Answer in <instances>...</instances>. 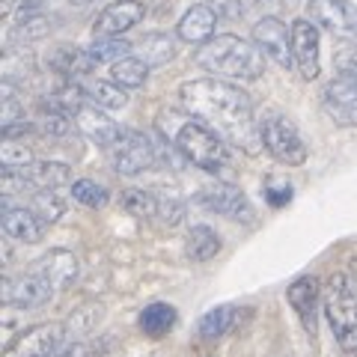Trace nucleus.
<instances>
[{
	"instance_id": "f257e3e1",
	"label": "nucleus",
	"mask_w": 357,
	"mask_h": 357,
	"mask_svg": "<svg viewBox=\"0 0 357 357\" xmlns=\"http://www.w3.org/2000/svg\"><path fill=\"white\" fill-rule=\"evenodd\" d=\"M178 102L191 119L211 128L227 146H236L244 155H259V119L253 114V102L241 86L220 77H194L178 86Z\"/></svg>"
},
{
	"instance_id": "f03ea898",
	"label": "nucleus",
	"mask_w": 357,
	"mask_h": 357,
	"mask_svg": "<svg viewBox=\"0 0 357 357\" xmlns=\"http://www.w3.org/2000/svg\"><path fill=\"white\" fill-rule=\"evenodd\" d=\"M194 63L208 77H232V81H256L265 72V54L256 45L244 42L232 33H218L215 39L199 45L194 54Z\"/></svg>"
},
{
	"instance_id": "7ed1b4c3",
	"label": "nucleus",
	"mask_w": 357,
	"mask_h": 357,
	"mask_svg": "<svg viewBox=\"0 0 357 357\" xmlns=\"http://www.w3.org/2000/svg\"><path fill=\"white\" fill-rule=\"evenodd\" d=\"M321 307L340 349L345 354H357V283L340 271L331 274L321 292Z\"/></svg>"
},
{
	"instance_id": "20e7f679",
	"label": "nucleus",
	"mask_w": 357,
	"mask_h": 357,
	"mask_svg": "<svg viewBox=\"0 0 357 357\" xmlns=\"http://www.w3.org/2000/svg\"><path fill=\"white\" fill-rule=\"evenodd\" d=\"M170 137H173L176 152L182 155L185 161H191L194 167H199V170L220 173V170H227V167H229V149H227V143H223L211 128H206L203 122L185 119L182 126L173 128Z\"/></svg>"
},
{
	"instance_id": "39448f33",
	"label": "nucleus",
	"mask_w": 357,
	"mask_h": 357,
	"mask_svg": "<svg viewBox=\"0 0 357 357\" xmlns=\"http://www.w3.org/2000/svg\"><path fill=\"white\" fill-rule=\"evenodd\" d=\"M259 137H262V146L271 152V158H277L286 167H301L310 155L298 126L283 114V110L268 107L259 116Z\"/></svg>"
},
{
	"instance_id": "423d86ee",
	"label": "nucleus",
	"mask_w": 357,
	"mask_h": 357,
	"mask_svg": "<svg viewBox=\"0 0 357 357\" xmlns=\"http://www.w3.org/2000/svg\"><path fill=\"white\" fill-rule=\"evenodd\" d=\"M321 107L333 126L354 128L357 126V75L337 72L321 89Z\"/></svg>"
},
{
	"instance_id": "0eeeda50",
	"label": "nucleus",
	"mask_w": 357,
	"mask_h": 357,
	"mask_svg": "<svg viewBox=\"0 0 357 357\" xmlns=\"http://www.w3.org/2000/svg\"><path fill=\"white\" fill-rule=\"evenodd\" d=\"M107 152H110V161H114V170L122 176H137L155 164L152 140L137 128H122V137Z\"/></svg>"
},
{
	"instance_id": "6e6552de",
	"label": "nucleus",
	"mask_w": 357,
	"mask_h": 357,
	"mask_svg": "<svg viewBox=\"0 0 357 357\" xmlns=\"http://www.w3.org/2000/svg\"><path fill=\"white\" fill-rule=\"evenodd\" d=\"M199 206H206L208 211H215L220 218H229L236 223H250L253 220V206L250 199L244 197L241 188L229 185V182H208L199 188Z\"/></svg>"
},
{
	"instance_id": "1a4fd4ad",
	"label": "nucleus",
	"mask_w": 357,
	"mask_h": 357,
	"mask_svg": "<svg viewBox=\"0 0 357 357\" xmlns=\"http://www.w3.org/2000/svg\"><path fill=\"white\" fill-rule=\"evenodd\" d=\"M307 21L340 39H357V6L349 0H310Z\"/></svg>"
},
{
	"instance_id": "9d476101",
	"label": "nucleus",
	"mask_w": 357,
	"mask_h": 357,
	"mask_svg": "<svg viewBox=\"0 0 357 357\" xmlns=\"http://www.w3.org/2000/svg\"><path fill=\"white\" fill-rule=\"evenodd\" d=\"M253 45L265 54V57H271L277 66H280V69H292V66H295V57H292V27H286L283 18L265 15V18L256 21Z\"/></svg>"
},
{
	"instance_id": "9b49d317",
	"label": "nucleus",
	"mask_w": 357,
	"mask_h": 357,
	"mask_svg": "<svg viewBox=\"0 0 357 357\" xmlns=\"http://www.w3.org/2000/svg\"><path fill=\"white\" fill-rule=\"evenodd\" d=\"M57 292L42 274L36 271H27V274H18V277H6L3 280V304L9 307H18V310H33V307H42L45 301H51V295Z\"/></svg>"
},
{
	"instance_id": "f8f14e48",
	"label": "nucleus",
	"mask_w": 357,
	"mask_h": 357,
	"mask_svg": "<svg viewBox=\"0 0 357 357\" xmlns=\"http://www.w3.org/2000/svg\"><path fill=\"white\" fill-rule=\"evenodd\" d=\"M66 340L63 325H33L27 331H21L18 337L6 345L3 357H45L48 351L60 349Z\"/></svg>"
},
{
	"instance_id": "ddd939ff",
	"label": "nucleus",
	"mask_w": 357,
	"mask_h": 357,
	"mask_svg": "<svg viewBox=\"0 0 357 357\" xmlns=\"http://www.w3.org/2000/svg\"><path fill=\"white\" fill-rule=\"evenodd\" d=\"M292 57L295 69L301 72L304 81H316L321 72L319 63V27L307 18L292 21Z\"/></svg>"
},
{
	"instance_id": "4468645a",
	"label": "nucleus",
	"mask_w": 357,
	"mask_h": 357,
	"mask_svg": "<svg viewBox=\"0 0 357 357\" xmlns=\"http://www.w3.org/2000/svg\"><path fill=\"white\" fill-rule=\"evenodd\" d=\"M143 18H146V3H140V0H119V3H110L105 13H98V18L93 21V33L96 39H114V36H122L126 30L137 27Z\"/></svg>"
},
{
	"instance_id": "2eb2a0df",
	"label": "nucleus",
	"mask_w": 357,
	"mask_h": 357,
	"mask_svg": "<svg viewBox=\"0 0 357 357\" xmlns=\"http://www.w3.org/2000/svg\"><path fill=\"white\" fill-rule=\"evenodd\" d=\"M75 126L86 140H93L96 146H105V149H110L122 137V126H116V122L93 102H84L81 107H77Z\"/></svg>"
},
{
	"instance_id": "dca6fc26",
	"label": "nucleus",
	"mask_w": 357,
	"mask_h": 357,
	"mask_svg": "<svg viewBox=\"0 0 357 357\" xmlns=\"http://www.w3.org/2000/svg\"><path fill=\"white\" fill-rule=\"evenodd\" d=\"M30 271L42 274L54 289H66V286H72L77 280L81 265H77V256L69 253V250H48L30 265Z\"/></svg>"
},
{
	"instance_id": "f3484780",
	"label": "nucleus",
	"mask_w": 357,
	"mask_h": 357,
	"mask_svg": "<svg viewBox=\"0 0 357 357\" xmlns=\"http://www.w3.org/2000/svg\"><path fill=\"white\" fill-rule=\"evenodd\" d=\"M215 27H218L215 9L208 3H194L182 18H178L176 36L182 42H191V45H206L208 39H215Z\"/></svg>"
},
{
	"instance_id": "a211bd4d",
	"label": "nucleus",
	"mask_w": 357,
	"mask_h": 357,
	"mask_svg": "<svg viewBox=\"0 0 357 357\" xmlns=\"http://www.w3.org/2000/svg\"><path fill=\"white\" fill-rule=\"evenodd\" d=\"M325 289H319L316 277H298V280L286 289V298H289V307L298 312L301 325L304 331L316 333V310H319V295Z\"/></svg>"
},
{
	"instance_id": "6ab92c4d",
	"label": "nucleus",
	"mask_w": 357,
	"mask_h": 357,
	"mask_svg": "<svg viewBox=\"0 0 357 357\" xmlns=\"http://www.w3.org/2000/svg\"><path fill=\"white\" fill-rule=\"evenodd\" d=\"M3 232L13 241L36 244L45 236V223L33 208L24 206H3Z\"/></svg>"
},
{
	"instance_id": "aec40b11",
	"label": "nucleus",
	"mask_w": 357,
	"mask_h": 357,
	"mask_svg": "<svg viewBox=\"0 0 357 357\" xmlns=\"http://www.w3.org/2000/svg\"><path fill=\"white\" fill-rule=\"evenodd\" d=\"M48 66L54 75L66 77V84H75V81H84V77L93 72V60L84 48H75V45H60L48 54Z\"/></svg>"
},
{
	"instance_id": "412c9836",
	"label": "nucleus",
	"mask_w": 357,
	"mask_h": 357,
	"mask_svg": "<svg viewBox=\"0 0 357 357\" xmlns=\"http://www.w3.org/2000/svg\"><path fill=\"white\" fill-rule=\"evenodd\" d=\"M21 176L27 178L30 191H57V188L69 185L72 170L69 164H60V161H36L27 170H21Z\"/></svg>"
},
{
	"instance_id": "4be33fe9",
	"label": "nucleus",
	"mask_w": 357,
	"mask_h": 357,
	"mask_svg": "<svg viewBox=\"0 0 357 357\" xmlns=\"http://www.w3.org/2000/svg\"><path fill=\"white\" fill-rule=\"evenodd\" d=\"M81 89L86 96V102L98 105L102 110H119L128 105V96L126 89L116 86L114 81H96V77H84L81 81Z\"/></svg>"
},
{
	"instance_id": "5701e85b",
	"label": "nucleus",
	"mask_w": 357,
	"mask_h": 357,
	"mask_svg": "<svg viewBox=\"0 0 357 357\" xmlns=\"http://www.w3.org/2000/svg\"><path fill=\"white\" fill-rule=\"evenodd\" d=\"M176 321H178L176 310L170 304H164V301H155V304H149L146 310L140 312L137 325H140V331L146 333V337L161 340V337H167V333L176 328Z\"/></svg>"
},
{
	"instance_id": "b1692460",
	"label": "nucleus",
	"mask_w": 357,
	"mask_h": 357,
	"mask_svg": "<svg viewBox=\"0 0 357 357\" xmlns=\"http://www.w3.org/2000/svg\"><path fill=\"white\" fill-rule=\"evenodd\" d=\"M238 319H241V310L238 307H229V304H223V307H215V310H208L203 319H199V337L203 340H218L223 337V333H229L232 328L238 325Z\"/></svg>"
},
{
	"instance_id": "393cba45",
	"label": "nucleus",
	"mask_w": 357,
	"mask_h": 357,
	"mask_svg": "<svg viewBox=\"0 0 357 357\" xmlns=\"http://www.w3.org/2000/svg\"><path fill=\"white\" fill-rule=\"evenodd\" d=\"M137 57L155 69V66H164L176 57V36L170 33H149L146 39L137 45Z\"/></svg>"
},
{
	"instance_id": "a878e982",
	"label": "nucleus",
	"mask_w": 357,
	"mask_h": 357,
	"mask_svg": "<svg viewBox=\"0 0 357 357\" xmlns=\"http://www.w3.org/2000/svg\"><path fill=\"white\" fill-rule=\"evenodd\" d=\"M72 114L69 110H63L54 98L39 105V114H36V126L42 134H48V137H66V134L72 131Z\"/></svg>"
},
{
	"instance_id": "bb28decb",
	"label": "nucleus",
	"mask_w": 357,
	"mask_h": 357,
	"mask_svg": "<svg viewBox=\"0 0 357 357\" xmlns=\"http://www.w3.org/2000/svg\"><path fill=\"white\" fill-rule=\"evenodd\" d=\"M220 250V236L211 227H194L185 238V253L194 262H208Z\"/></svg>"
},
{
	"instance_id": "cd10ccee",
	"label": "nucleus",
	"mask_w": 357,
	"mask_h": 357,
	"mask_svg": "<svg viewBox=\"0 0 357 357\" xmlns=\"http://www.w3.org/2000/svg\"><path fill=\"white\" fill-rule=\"evenodd\" d=\"M146 77H149V66L140 57H126L110 66V81L122 89H137L146 84Z\"/></svg>"
},
{
	"instance_id": "c85d7f7f",
	"label": "nucleus",
	"mask_w": 357,
	"mask_h": 357,
	"mask_svg": "<svg viewBox=\"0 0 357 357\" xmlns=\"http://www.w3.org/2000/svg\"><path fill=\"white\" fill-rule=\"evenodd\" d=\"M131 42H126L122 36H114V39H96L93 45L86 48L89 54V60H93L96 66H102V63H119V60H126L131 57Z\"/></svg>"
},
{
	"instance_id": "c756f323",
	"label": "nucleus",
	"mask_w": 357,
	"mask_h": 357,
	"mask_svg": "<svg viewBox=\"0 0 357 357\" xmlns=\"http://www.w3.org/2000/svg\"><path fill=\"white\" fill-rule=\"evenodd\" d=\"M119 203L134 218H158V203L161 199L155 194H149V191H140V188H128V191H122Z\"/></svg>"
},
{
	"instance_id": "7c9ffc66",
	"label": "nucleus",
	"mask_w": 357,
	"mask_h": 357,
	"mask_svg": "<svg viewBox=\"0 0 357 357\" xmlns=\"http://www.w3.org/2000/svg\"><path fill=\"white\" fill-rule=\"evenodd\" d=\"M51 33V21L45 15H27L21 18L18 24L13 27V42H36V39H45Z\"/></svg>"
},
{
	"instance_id": "2f4dec72",
	"label": "nucleus",
	"mask_w": 357,
	"mask_h": 357,
	"mask_svg": "<svg viewBox=\"0 0 357 357\" xmlns=\"http://www.w3.org/2000/svg\"><path fill=\"white\" fill-rule=\"evenodd\" d=\"M72 197H75V203H81L86 208L107 206V191L98 182H93V178H77V182L72 185Z\"/></svg>"
},
{
	"instance_id": "473e14b6",
	"label": "nucleus",
	"mask_w": 357,
	"mask_h": 357,
	"mask_svg": "<svg viewBox=\"0 0 357 357\" xmlns=\"http://www.w3.org/2000/svg\"><path fill=\"white\" fill-rule=\"evenodd\" d=\"M33 211L42 218V223H54L63 218V199L57 197V191H36L33 194Z\"/></svg>"
},
{
	"instance_id": "72a5a7b5",
	"label": "nucleus",
	"mask_w": 357,
	"mask_h": 357,
	"mask_svg": "<svg viewBox=\"0 0 357 357\" xmlns=\"http://www.w3.org/2000/svg\"><path fill=\"white\" fill-rule=\"evenodd\" d=\"M0 158H3V170H27L33 161V152L27 146H21L18 140H3V152H0Z\"/></svg>"
},
{
	"instance_id": "f704fd0d",
	"label": "nucleus",
	"mask_w": 357,
	"mask_h": 357,
	"mask_svg": "<svg viewBox=\"0 0 357 357\" xmlns=\"http://www.w3.org/2000/svg\"><path fill=\"white\" fill-rule=\"evenodd\" d=\"M265 199H268V203H271L274 208L286 206L289 199H292V185H289V182H274V178H271V182L265 185Z\"/></svg>"
},
{
	"instance_id": "c9c22d12",
	"label": "nucleus",
	"mask_w": 357,
	"mask_h": 357,
	"mask_svg": "<svg viewBox=\"0 0 357 357\" xmlns=\"http://www.w3.org/2000/svg\"><path fill=\"white\" fill-rule=\"evenodd\" d=\"M21 119H27L24 116V110H21L18 105V98L13 96V86H3V128L6 126H13V122H21Z\"/></svg>"
},
{
	"instance_id": "e433bc0d",
	"label": "nucleus",
	"mask_w": 357,
	"mask_h": 357,
	"mask_svg": "<svg viewBox=\"0 0 357 357\" xmlns=\"http://www.w3.org/2000/svg\"><path fill=\"white\" fill-rule=\"evenodd\" d=\"M206 3L215 9L218 18H241L244 15V6H241V0H206Z\"/></svg>"
},
{
	"instance_id": "4c0bfd02",
	"label": "nucleus",
	"mask_w": 357,
	"mask_h": 357,
	"mask_svg": "<svg viewBox=\"0 0 357 357\" xmlns=\"http://www.w3.org/2000/svg\"><path fill=\"white\" fill-rule=\"evenodd\" d=\"M182 215H185V206L178 203V199H161L158 203V218L164 223H170V227H176V223L182 220Z\"/></svg>"
},
{
	"instance_id": "58836bf2",
	"label": "nucleus",
	"mask_w": 357,
	"mask_h": 357,
	"mask_svg": "<svg viewBox=\"0 0 357 357\" xmlns=\"http://www.w3.org/2000/svg\"><path fill=\"white\" fill-rule=\"evenodd\" d=\"M337 60H340V72L357 75V51H354V48H342V51L337 54Z\"/></svg>"
},
{
	"instance_id": "ea45409f",
	"label": "nucleus",
	"mask_w": 357,
	"mask_h": 357,
	"mask_svg": "<svg viewBox=\"0 0 357 357\" xmlns=\"http://www.w3.org/2000/svg\"><path fill=\"white\" fill-rule=\"evenodd\" d=\"M27 131H33V122H27V119L13 122V126H6V128H3V140H18L21 134H27Z\"/></svg>"
},
{
	"instance_id": "a19ab883",
	"label": "nucleus",
	"mask_w": 357,
	"mask_h": 357,
	"mask_svg": "<svg viewBox=\"0 0 357 357\" xmlns=\"http://www.w3.org/2000/svg\"><path fill=\"white\" fill-rule=\"evenodd\" d=\"M81 351H84V345H60V349L48 351L45 357H84Z\"/></svg>"
},
{
	"instance_id": "79ce46f5",
	"label": "nucleus",
	"mask_w": 357,
	"mask_h": 357,
	"mask_svg": "<svg viewBox=\"0 0 357 357\" xmlns=\"http://www.w3.org/2000/svg\"><path fill=\"white\" fill-rule=\"evenodd\" d=\"M42 3H48V0H18V6L24 9V13H30V9H39Z\"/></svg>"
},
{
	"instance_id": "37998d69",
	"label": "nucleus",
	"mask_w": 357,
	"mask_h": 357,
	"mask_svg": "<svg viewBox=\"0 0 357 357\" xmlns=\"http://www.w3.org/2000/svg\"><path fill=\"white\" fill-rule=\"evenodd\" d=\"M259 6H295L292 0H256Z\"/></svg>"
},
{
	"instance_id": "c03bdc74",
	"label": "nucleus",
	"mask_w": 357,
	"mask_h": 357,
	"mask_svg": "<svg viewBox=\"0 0 357 357\" xmlns=\"http://www.w3.org/2000/svg\"><path fill=\"white\" fill-rule=\"evenodd\" d=\"M15 3H18V0H3V3H0V15H9L15 9Z\"/></svg>"
},
{
	"instance_id": "a18cd8bd",
	"label": "nucleus",
	"mask_w": 357,
	"mask_h": 357,
	"mask_svg": "<svg viewBox=\"0 0 357 357\" xmlns=\"http://www.w3.org/2000/svg\"><path fill=\"white\" fill-rule=\"evenodd\" d=\"M349 268H351V280L357 283V256H354V259H351V265H349Z\"/></svg>"
},
{
	"instance_id": "49530a36",
	"label": "nucleus",
	"mask_w": 357,
	"mask_h": 357,
	"mask_svg": "<svg viewBox=\"0 0 357 357\" xmlns=\"http://www.w3.org/2000/svg\"><path fill=\"white\" fill-rule=\"evenodd\" d=\"M72 6H86V3H93V0H69Z\"/></svg>"
}]
</instances>
